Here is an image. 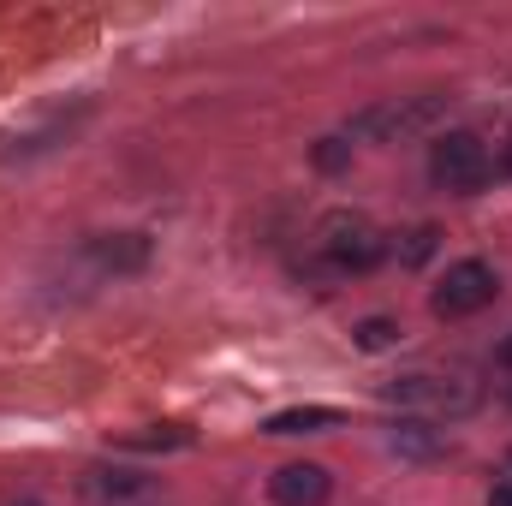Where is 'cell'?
<instances>
[{
    "instance_id": "6da1fadb",
    "label": "cell",
    "mask_w": 512,
    "mask_h": 506,
    "mask_svg": "<svg viewBox=\"0 0 512 506\" xmlns=\"http://www.w3.org/2000/svg\"><path fill=\"white\" fill-rule=\"evenodd\" d=\"M316 251H322V262H328L334 274H370L387 256V239L376 233L370 215L334 209V215H322V227H316Z\"/></svg>"
},
{
    "instance_id": "7a4b0ae2",
    "label": "cell",
    "mask_w": 512,
    "mask_h": 506,
    "mask_svg": "<svg viewBox=\"0 0 512 506\" xmlns=\"http://www.w3.org/2000/svg\"><path fill=\"white\" fill-rule=\"evenodd\" d=\"M447 102H453V96H441V90L399 96V102H376V108H358L346 131L364 137V143H399V137H417V131L441 126V120H447Z\"/></svg>"
},
{
    "instance_id": "3957f363",
    "label": "cell",
    "mask_w": 512,
    "mask_h": 506,
    "mask_svg": "<svg viewBox=\"0 0 512 506\" xmlns=\"http://www.w3.org/2000/svg\"><path fill=\"white\" fill-rule=\"evenodd\" d=\"M429 173H435V185H447L459 197H477L489 185L495 161H489V149H483L477 131H447V137L429 143Z\"/></svg>"
},
{
    "instance_id": "277c9868",
    "label": "cell",
    "mask_w": 512,
    "mask_h": 506,
    "mask_svg": "<svg viewBox=\"0 0 512 506\" xmlns=\"http://www.w3.org/2000/svg\"><path fill=\"white\" fill-rule=\"evenodd\" d=\"M495 292H501V274H495L489 262L465 256V262H453V268H447V280L429 292V310H435V316H447V322H459V316L489 310V304H495Z\"/></svg>"
},
{
    "instance_id": "5b68a950",
    "label": "cell",
    "mask_w": 512,
    "mask_h": 506,
    "mask_svg": "<svg viewBox=\"0 0 512 506\" xmlns=\"http://www.w3.org/2000/svg\"><path fill=\"white\" fill-rule=\"evenodd\" d=\"M387 399H399V405H423V411H441V417L477 405V393H471L465 381H447V376H399V381H387Z\"/></svg>"
},
{
    "instance_id": "8992f818",
    "label": "cell",
    "mask_w": 512,
    "mask_h": 506,
    "mask_svg": "<svg viewBox=\"0 0 512 506\" xmlns=\"http://www.w3.org/2000/svg\"><path fill=\"white\" fill-rule=\"evenodd\" d=\"M268 495L280 506H322L334 495V477H328V465L298 459V465H280V471L268 477Z\"/></svg>"
},
{
    "instance_id": "52a82bcc",
    "label": "cell",
    "mask_w": 512,
    "mask_h": 506,
    "mask_svg": "<svg viewBox=\"0 0 512 506\" xmlns=\"http://www.w3.org/2000/svg\"><path fill=\"white\" fill-rule=\"evenodd\" d=\"M387 447H393L399 459H441V453H447V435H441L435 423H423V417H405V423H393Z\"/></svg>"
},
{
    "instance_id": "ba28073f",
    "label": "cell",
    "mask_w": 512,
    "mask_h": 506,
    "mask_svg": "<svg viewBox=\"0 0 512 506\" xmlns=\"http://www.w3.org/2000/svg\"><path fill=\"white\" fill-rule=\"evenodd\" d=\"M90 256L108 268V274H137L143 262H149V239L143 233H108V239H96Z\"/></svg>"
},
{
    "instance_id": "9c48e42d",
    "label": "cell",
    "mask_w": 512,
    "mask_h": 506,
    "mask_svg": "<svg viewBox=\"0 0 512 506\" xmlns=\"http://www.w3.org/2000/svg\"><path fill=\"white\" fill-rule=\"evenodd\" d=\"M334 423H340L334 405H292V411H274L262 429L268 435H316V429H334Z\"/></svg>"
},
{
    "instance_id": "30bf717a",
    "label": "cell",
    "mask_w": 512,
    "mask_h": 506,
    "mask_svg": "<svg viewBox=\"0 0 512 506\" xmlns=\"http://www.w3.org/2000/svg\"><path fill=\"white\" fill-rule=\"evenodd\" d=\"M435 245H441V233H435V227H417V233H405V245H399V262H405V268H423V262L435 256Z\"/></svg>"
},
{
    "instance_id": "8fae6325",
    "label": "cell",
    "mask_w": 512,
    "mask_h": 506,
    "mask_svg": "<svg viewBox=\"0 0 512 506\" xmlns=\"http://www.w3.org/2000/svg\"><path fill=\"white\" fill-rule=\"evenodd\" d=\"M393 340H399V322H387V316H364L358 322V346L364 352H387Z\"/></svg>"
},
{
    "instance_id": "7c38bea8",
    "label": "cell",
    "mask_w": 512,
    "mask_h": 506,
    "mask_svg": "<svg viewBox=\"0 0 512 506\" xmlns=\"http://www.w3.org/2000/svg\"><path fill=\"white\" fill-rule=\"evenodd\" d=\"M346 161H352V143H346V137H322V143H316V167H322V173H340Z\"/></svg>"
},
{
    "instance_id": "4fadbf2b",
    "label": "cell",
    "mask_w": 512,
    "mask_h": 506,
    "mask_svg": "<svg viewBox=\"0 0 512 506\" xmlns=\"http://www.w3.org/2000/svg\"><path fill=\"white\" fill-rule=\"evenodd\" d=\"M96 489L126 501V495H137V489H143V477H137V471H96Z\"/></svg>"
},
{
    "instance_id": "5bb4252c",
    "label": "cell",
    "mask_w": 512,
    "mask_h": 506,
    "mask_svg": "<svg viewBox=\"0 0 512 506\" xmlns=\"http://www.w3.org/2000/svg\"><path fill=\"white\" fill-rule=\"evenodd\" d=\"M185 441H191V435H185L179 423H167L161 435H120V447H185Z\"/></svg>"
},
{
    "instance_id": "9a60e30c",
    "label": "cell",
    "mask_w": 512,
    "mask_h": 506,
    "mask_svg": "<svg viewBox=\"0 0 512 506\" xmlns=\"http://www.w3.org/2000/svg\"><path fill=\"white\" fill-rule=\"evenodd\" d=\"M489 506H512V483H501V489L489 495Z\"/></svg>"
},
{
    "instance_id": "2e32d148",
    "label": "cell",
    "mask_w": 512,
    "mask_h": 506,
    "mask_svg": "<svg viewBox=\"0 0 512 506\" xmlns=\"http://www.w3.org/2000/svg\"><path fill=\"white\" fill-rule=\"evenodd\" d=\"M501 173H512V131H507V143H501Z\"/></svg>"
},
{
    "instance_id": "e0dca14e",
    "label": "cell",
    "mask_w": 512,
    "mask_h": 506,
    "mask_svg": "<svg viewBox=\"0 0 512 506\" xmlns=\"http://www.w3.org/2000/svg\"><path fill=\"white\" fill-rule=\"evenodd\" d=\"M501 364H507V370H512V334H507V340H501Z\"/></svg>"
},
{
    "instance_id": "ac0fdd59",
    "label": "cell",
    "mask_w": 512,
    "mask_h": 506,
    "mask_svg": "<svg viewBox=\"0 0 512 506\" xmlns=\"http://www.w3.org/2000/svg\"><path fill=\"white\" fill-rule=\"evenodd\" d=\"M6 506H48V501H36V495H24V501H6Z\"/></svg>"
}]
</instances>
